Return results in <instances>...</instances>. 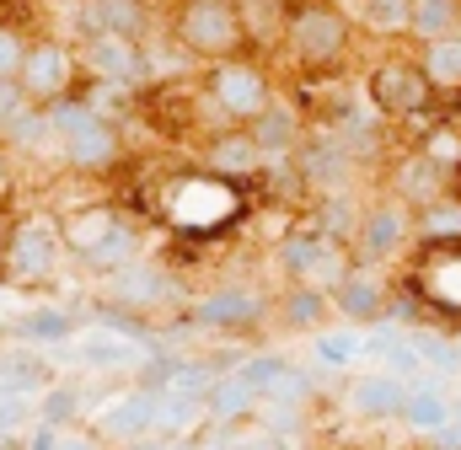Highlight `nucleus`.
<instances>
[{
    "label": "nucleus",
    "instance_id": "f257e3e1",
    "mask_svg": "<svg viewBox=\"0 0 461 450\" xmlns=\"http://www.w3.org/2000/svg\"><path fill=\"white\" fill-rule=\"evenodd\" d=\"M172 38H177L183 54L226 65V59H236V49L247 43V22H241L236 0H188L172 16Z\"/></svg>",
    "mask_w": 461,
    "mask_h": 450
},
{
    "label": "nucleus",
    "instance_id": "f03ea898",
    "mask_svg": "<svg viewBox=\"0 0 461 450\" xmlns=\"http://www.w3.org/2000/svg\"><path fill=\"white\" fill-rule=\"evenodd\" d=\"M236 215H241V194H236V183L215 177V172H194L167 194V220L177 230H188V236L226 230Z\"/></svg>",
    "mask_w": 461,
    "mask_h": 450
},
{
    "label": "nucleus",
    "instance_id": "7ed1b4c3",
    "mask_svg": "<svg viewBox=\"0 0 461 450\" xmlns=\"http://www.w3.org/2000/svg\"><path fill=\"white\" fill-rule=\"evenodd\" d=\"M285 38H290V54H295L301 65L328 70L333 59H344V49H348V16L339 5H328V0L301 5V11H290Z\"/></svg>",
    "mask_w": 461,
    "mask_h": 450
},
{
    "label": "nucleus",
    "instance_id": "20e7f679",
    "mask_svg": "<svg viewBox=\"0 0 461 450\" xmlns=\"http://www.w3.org/2000/svg\"><path fill=\"white\" fill-rule=\"evenodd\" d=\"M279 263H285V274L301 284V290H339L348 279V252L344 241H333V236H322V230H301V236H290L285 247H279Z\"/></svg>",
    "mask_w": 461,
    "mask_h": 450
},
{
    "label": "nucleus",
    "instance_id": "39448f33",
    "mask_svg": "<svg viewBox=\"0 0 461 450\" xmlns=\"http://www.w3.org/2000/svg\"><path fill=\"white\" fill-rule=\"evenodd\" d=\"M76 70H81V54L70 43L43 38V43L27 49V65H22L16 81H22V92H27L32 108H54V103H65L76 92Z\"/></svg>",
    "mask_w": 461,
    "mask_h": 450
},
{
    "label": "nucleus",
    "instance_id": "423d86ee",
    "mask_svg": "<svg viewBox=\"0 0 461 450\" xmlns=\"http://www.w3.org/2000/svg\"><path fill=\"white\" fill-rule=\"evenodd\" d=\"M210 103L221 118H258V112L274 108V86H268V76H263V65H252V59H226V65H215L210 70Z\"/></svg>",
    "mask_w": 461,
    "mask_h": 450
},
{
    "label": "nucleus",
    "instance_id": "0eeeda50",
    "mask_svg": "<svg viewBox=\"0 0 461 450\" xmlns=\"http://www.w3.org/2000/svg\"><path fill=\"white\" fill-rule=\"evenodd\" d=\"M59 247H65V236L49 220H22L11 230L5 252H0L5 279H16V284H49L54 268H59Z\"/></svg>",
    "mask_w": 461,
    "mask_h": 450
},
{
    "label": "nucleus",
    "instance_id": "6e6552de",
    "mask_svg": "<svg viewBox=\"0 0 461 450\" xmlns=\"http://www.w3.org/2000/svg\"><path fill=\"white\" fill-rule=\"evenodd\" d=\"M370 103L386 112V118H413L435 103V86L424 76V65L413 59H381L370 70Z\"/></svg>",
    "mask_w": 461,
    "mask_h": 450
},
{
    "label": "nucleus",
    "instance_id": "1a4fd4ad",
    "mask_svg": "<svg viewBox=\"0 0 461 450\" xmlns=\"http://www.w3.org/2000/svg\"><path fill=\"white\" fill-rule=\"evenodd\" d=\"M97 429H103V440H113V446H140V440L161 435V392L134 386V392L113 397V402L97 413Z\"/></svg>",
    "mask_w": 461,
    "mask_h": 450
},
{
    "label": "nucleus",
    "instance_id": "9d476101",
    "mask_svg": "<svg viewBox=\"0 0 461 450\" xmlns=\"http://www.w3.org/2000/svg\"><path fill=\"white\" fill-rule=\"evenodd\" d=\"M408 230H419V220L408 215L402 199H381V204H370L365 220H359V263H375V268H381L386 257L402 252Z\"/></svg>",
    "mask_w": 461,
    "mask_h": 450
},
{
    "label": "nucleus",
    "instance_id": "9b49d317",
    "mask_svg": "<svg viewBox=\"0 0 461 450\" xmlns=\"http://www.w3.org/2000/svg\"><path fill=\"white\" fill-rule=\"evenodd\" d=\"M76 22H81L86 43L92 38H129V43H140L145 27H150V11H145V0H81Z\"/></svg>",
    "mask_w": 461,
    "mask_h": 450
},
{
    "label": "nucleus",
    "instance_id": "f8f14e48",
    "mask_svg": "<svg viewBox=\"0 0 461 450\" xmlns=\"http://www.w3.org/2000/svg\"><path fill=\"white\" fill-rule=\"evenodd\" d=\"M263 317H268V295L252 290V284H226V290L204 295L199 311H194L199 328H258Z\"/></svg>",
    "mask_w": 461,
    "mask_h": 450
},
{
    "label": "nucleus",
    "instance_id": "ddd939ff",
    "mask_svg": "<svg viewBox=\"0 0 461 450\" xmlns=\"http://www.w3.org/2000/svg\"><path fill=\"white\" fill-rule=\"evenodd\" d=\"M81 65L92 70V81L140 86V76H145V49L129 43V38H92V43H81Z\"/></svg>",
    "mask_w": 461,
    "mask_h": 450
},
{
    "label": "nucleus",
    "instance_id": "4468645a",
    "mask_svg": "<svg viewBox=\"0 0 461 450\" xmlns=\"http://www.w3.org/2000/svg\"><path fill=\"white\" fill-rule=\"evenodd\" d=\"M333 306L344 311L348 322H381L386 306H392V295H386V274H381L375 263H354L348 279L333 290Z\"/></svg>",
    "mask_w": 461,
    "mask_h": 450
},
{
    "label": "nucleus",
    "instance_id": "2eb2a0df",
    "mask_svg": "<svg viewBox=\"0 0 461 450\" xmlns=\"http://www.w3.org/2000/svg\"><path fill=\"white\" fill-rule=\"evenodd\" d=\"M268 166V156L258 150V140L247 134V129H221L215 140H210V150H204V172H215V177H226V183H241V177H252V172H263Z\"/></svg>",
    "mask_w": 461,
    "mask_h": 450
},
{
    "label": "nucleus",
    "instance_id": "dca6fc26",
    "mask_svg": "<svg viewBox=\"0 0 461 450\" xmlns=\"http://www.w3.org/2000/svg\"><path fill=\"white\" fill-rule=\"evenodd\" d=\"M108 284H113V306H129V311H156V306H167L172 290H177L161 263H134V268H123Z\"/></svg>",
    "mask_w": 461,
    "mask_h": 450
},
{
    "label": "nucleus",
    "instance_id": "f3484780",
    "mask_svg": "<svg viewBox=\"0 0 461 450\" xmlns=\"http://www.w3.org/2000/svg\"><path fill=\"white\" fill-rule=\"evenodd\" d=\"M408 386H413V381H402V375H392V370H370V375H359V381L348 386V402H354L359 418H402Z\"/></svg>",
    "mask_w": 461,
    "mask_h": 450
},
{
    "label": "nucleus",
    "instance_id": "a211bd4d",
    "mask_svg": "<svg viewBox=\"0 0 461 450\" xmlns=\"http://www.w3.org/2000/svg\"><path fill=\"white\" fill-rule=\"evenodd\" d=\"M247 134L258 140V150H263L268 161H290V156L306 145V129H301V118L285 108V103H274L268 112H258V118L247 123Z\"/></svg>",
    "mask_w": 461,
    "mask_h": 450
},
{
    "label": "nucleus",
    "instance_id": "6ab92c4d",
    "mask_svg": "<svg viewBox=\"0 0 461 450\" xmlns=\"http://www.w3.org/2000/svg\"><path fill=\"white\" fill-rule=\"evenodd\" d=\"M451 418H456V402L446 397V386H435V375H419V381L408 386L402 424H408V429H419V435H440Z\"/></svg>",
    "mask_w": 461,
    "mask_h": 450
},
{
    "label": "nucleus",
    "instance_id": "aec40b11",
    "mask_svg": "<svg viewBox=\"0 0 461 450\" xmlns=\"http://www.w3.org/2000/svg\"><path fill=\"white\" fill-rule=\"evenodd\" d=\"M59 150H65V161H70L76 172H108V166H118V156H123L118 129L108 123V118H97L92 129H81V134H76V140H65Z\"/></svg>",
    "mask_w": 461,
    "mask_h": 450
},
{
    "label": "nucleus",
    "instance_id": "412c9836",
    "mask_svg": "<svg viewBox=\"0 0 461 450\" xmlns=\"http://www.w3.org/2000/svg\"><path fill=\"white\" fill-rule=\"evenodd\" d=\"M419 295H424L435 311L461 317V247H446V252H435V257L424 263V274H419Z\"/></svg>",
    "mask_w": 461,
    "mask_h": 450
},
{
    "label": "nucleus",
    "instance_id": "4be33fe9",
    "mask_svg": "<svg viewBox=\"0 0 461 450\" xmlns=\"http://www.w3.org/2000/svg\"><path fill=\"white\" fill-rule=\"evenodd\" d=\"M392 188H397L392 199H402L408 210H429V204H440V199H446V194H440V188H446V166H435L429 156H413V161H402V166H397Z\"/></svg>",
    "mask_w": 461,
    "mask_h": 450
},
{
    "label": "nucleus",
    "instance_id": "5701e85b",
    "mask_svg": "<svg viewBox=\"0 0 461 450\" xmlns=\"http://www.w3.org/2000/svg\"><path fill=\"white\" fill-rule=\"evenodd\" d=\"M76 354L92 364V370H145V348L140 338H118V333H86L76 343Z\"/></svg>",
    "mask_w": 461,
    "mask_h": 450
},
{
    "label": "nucleus",
    "instance_id": "b1692460",
    "mask_svg": "<svg viewBox=\"0 0 461 450\" xmlns=\"http://www.w3.org/2000/svg\"><path fill=\"white\" fill-rule=\"evenodd\" d=\"M204 408H210V424H241L247 413H258V408H263V392H258L241 370H226Z\"/></svg>",
    "mask_w": 461,
    "mask_h": 450
},
{
    "label": "nucleus",
    "instance_id": "393cba45",
    "mask_svg": "<svg viewBox=\"0 0 461 450\" xmlns=\"http://www.w3.org/2000/svg\"><path fill=\"white\" fill-rule=\"evenodd\" d=\"M140 252H145V241H140V230H134V225H118L113 236H103V241H97V247H92V252H86L81 263H86L92 274H103V279H118L123 268H134V263H145Z\"/></svg>",
    "mask_w": 461,
    "mask_h": 450
},
{
    "label": "nucleus",
    "instance_id": "a878e982",
    "mask_svg": "<svg viewBox=\"0 0 461 450\" xmlns=\"http://www.w3.org/2000/svg\"><path fill=\"white\" fill-rule=\"evenodd\" d=\"M49 364L27 348H11L0 354V397H32V392H49Z\"/></svg>",
    "mask_w": 461,
    "mask_h": 450
},
{
    "label": "nucleus",
    "instance_id": "bb28decb",
    "mask_svg": "<svg viewBox=\"0 0 461 450\" xmlns=\"http://www.w3.org/2000/svg\"><path fill=\"white\" fill-rule=\"evenodd\" d=\"M118 225H123V220H118L108 204H92V210H76V215H65V220H59V236H65V247H70L76 257H86V252H92L103 236H113Z\"/></svg>",
    "mask_w": 461,
    "mask_h": 450
},
{
    "label": "nucleus",
    "instance_id": "cd10ccee",
    "mask_svg": "<svg viewBox=\"0 0 461 450\" xmlns=\"http://www.w3.org/2000/svg\"><path fill=\"white\" fill-rule=\"evenodd\" d=\"M354 16H359V27L375 32V38L413 32V0H354Z\"/></svg>",
    "mask_w": 461,
    "mask_h": 450
},
{
    "label": "nucleus",
    "instance_id": "c85d7f7f",
    "mask_svg": "<svg viewBox=\"0 0 461 450\" xmlns=\"http://www.w3.org/2000/svg\"><path fill=\"white\" fill-rule=\"evenodd\" d=\"M424 76L435 92H461V32L456 38H440V43H424Z\"/></svg>",
    "mask_w": 461,
    "mask_h": 450
},
{
    "label": "nucleus",
    "instance_id": "c756f323",
    "mask_svg": "<svg viewBox=\"0 0 461 450\" xmlns=\"http://www.w3.org/2000/svg\"><path fill=\"white\" fill-rule=\"evenodd\" d=\"M413 32L424 43L456 38L461 32V0H413Z\"/></svg>",
    "mask_w": 461,
    "mask_h": 450
},
{
    "label": "nucleus",
    "instance_id": "7c9ffc66",
    "mask_svg": "<svg viewBox=\"0 0 461 450\" xmlns=\"http://www.w3.org/2000/svg\"><path fill=\"white\" fill-rule=\"evenodd\" d=\"M419 236H424V241H446V247H456L461 241V199H440V204L419 210Z\"/></svg>",
    "mask_w": 461,
    "mask_h": 450
},
{
    "label": "nucleus",
    "instance_id": "2f4dec72",
    "mask_svg": "<svg viewBox=\"0 0 461 450\" xmlns=\"http://www.w3.org/2000/svg\"><path fill=\"white\" fill-rule=\"evenodd\" d=\"M16 333L38 338V343H65V338H76V317L59 311V306H43V311H27V317L16 322Z\"/></svg>",
    "mask_w": 461,
    "mask_h": 450
},
{
    "label": "nucleus",
    "instance_id": "473e14b6",
    "mask_svg": "<svg viewBox=\"0 0 461 450\" xmlns=\"http://www.w3.org/2000/svg\"><path fill=\"white\" fill-rule=\"evenodd\" d=\"M204 413H210L204 402H194V397H177V392H161V435H167V440H183V435H194V424H199Z\"/></svg>",
    "mask_w": 461,
    "mask_h": 450
},
{
    "label": "nucleus",
    "instance_id": "72a5a7b5",
    "mask_svg": "<svg viewBox=\"0 0 461 450\" xmlns=\"http://www.w3.org/2000/svg\"><path fill=\"white\" fill-rule=\"evenodd\" d=\"M97 123V112L86 108V97H65V103H54L49 108V129H54V140L65 145V140H76L81 129H92Z\"/></svg>",
    "mask_w": 461,
    "mask_h": 450
},
{
    "label": "nucleus",
    "instance_id": "f704fd0d",
    "mask_svg": "<svg viewBox=\"0 0 461 450\" xmlns=\"http://www.w3.org/2000/svg\"><path fill=\"white\" fill-rule=\"evenodd\" d=\"M317 210H322V215H317V230H322V236H333V241H344V230L359 236V220H365V215H354L348 194H328Z\"/></svg>",
    "mask_w": 461,
    "mask_h": 450
},
{
    "label": "nucleus",
    "instance_id": "c9c22d12",
    "mask_svg": "<svg viewBox=\"0 0 461 450\" xmlns=\"http://www.w3.org/2000/svg\"><path fill=\"white\" fill-rule=\"evenodd\" d=\"M306 397H312V375H306V370H295V364H285L263 402H268V408H306Z\"/></svg>",
    "mask_w": 461,
    "mask_h": 450
},
{
    "label": "nucleus",
    "instance_id": "e433bc0d",
    "mask_svg": "<svg viewBox=\"0 0 461 450\" xmlns=\"http://www.w3.org/2000/svg\"><path fill=\"white\" fill-rule=\"evenodd\" d=\"M81 413V392L76 386H49L43 392V408H38V424L43 429H59V424H76Z\"/></svg>",
    "mask_w": 461,
    "mask_h": 450
},
{
    "label": "nucleus",
    "instance_id": "4c0bfd02",
    "mask_svg": "<svg viewBox=\"0 0 461 450\" xmlns=\"http://www.w3.org/2000/svg\"><path fill=\"white\" fill-rule=\"evenodd\" d=\"M312 343H317L322 364H354L359 354H370V338H359V333H317Z\"/></svg>",
    "mask_w": 461,
    "mask_h": 450
},
{
    "label": "nucleus",
    "instance_id": "58836bf2",
    "mask_svg": "<svg viewBox=\"0 0 461 450\" xmlns=\"http://www.w3.org/2000/svg\"><path fill=\"white\" fill-rule=\"evenodd\" d=\"M413 348H419V359H424V370H461V343L451 338H435V333H413Z\"/></svg>",
    "mask_w": 461,
    "mask_h": 450
},
{
    "label": "nucleus",
    "instance_id": "ea45409f",
    "mask_svg": "<svg viewBox=\"0 0 461 450\" xmlns=\"http://www.w3.org/2000/svg\"><path fill=\"white\" fill-rule=\"evenodd\" d=\"M5 140H11L16 150H38L43 140H54V129H49V108H27L11 129H5Z\"/></svg>",
    "mask_w": 461,
    "mask_h": 450
},
{
    "label": "nucleus",
    "instance_id": "a19ab883",
    "mask_svg": "<svg viewBox=\"0 0 461 450\" xmlns=\"http://www.w3.org/2000/svg\"><path fill=\"white\" fill-rule=\"evenodd\" d=\"M322 311H328V290H301V284H295V295L285 301V317H290L295 328H317Z\"/></svg>",
    "mask_w": 461,
    "mask_h": 450
},
{
    "label": "nucleus",
    "instance_id": "79ce46f5",
    "mask_svg": "<svg viewBox=\"0 0 461 450\" xmlns=\"http://www.w3.org/2000/svg\"><path fill=\"white\" fill-rule=\"evenodd\" d=\"M27 38L11 27V22H0V81H16L22 76V65H27Z\"/></svg>",
    "mask_w": 461,
    "mask_h": 450
},
{
    "label": "nucleus",
    "instance_id": "37998d69",
    "mask_svg": "<svg viewBox=\"0 0 461 450\" xmlns=\"http://www.w3.org/2000/svg\"><path fill=\"white\" fill-rule=\"evenodd\" d=\"M424 156L435 166H461V134L456 129H429L424 134Z\"/></svg>",
    "mask_w": 461,
    "mask_h": 450
},
{
    "label": "nucleus",
    "instance_id": "c03bdc74",
    "mask_svg": "<svg viewBox=\"0 0 461 450\" xmlns=\"http://www.w3.org/2000/svg\"><path fill=\"white\" fill-rule=\"evenodd\" d=\"M27 108H32V103H27V92H22V81H0V134H5Z\"/></svg>",
    "mask_w": 461,
    "mask_h": 450
},
{
    "label": "nucleus",
    "instance_id": "a18cd8bd",
    "mask_svg": "<svg viewBox=\"0 0 461 450\" xmlns=\"http://www.w3.org/2000/svg\"><path fill=\"white\" fill-rule=\"evenodd\" d=\"M27 424V397H0V435H16Z\"/></svg>",
    "mask_w": 461,
    "mask_h": 450
},
{
    "label": "nucleus",
    "instance_id": "49530a36",
    "mask_svg": "<svg viewBox=\"0 0 461 450\" xmlns=\"http://www.w3.org/2000/svg\"><path fill=\"white\" fill-rule=\"evenodd\" d=\"M54 450H103V440H97V435H76V429H65V435L54 440Z\"/></svg>",
    "mask_w": 461,
    "mask_h": 450
},
{
    "label": "nucleus",
    "instance_id": "de8ad7c7",
    "mask_svg": "<svg viewBox=\"0 0 461 450\" xmlns=\"http://www.w3.org/2000/svg\"><path fill=\"white\" fill-rule=\"evenodd\" d=\"M123 450H194L188 440H167V435H150V440H140V446H123Z\"/></svg>",
    "mask_w": 461,
    "mask_h": 450
},
{
    "label": "nucleus",
    "instance_id": "09e8293b",
    "mask_svg": "<svg viewBox=\"0 0 461 450\" xmlns=\"http://www.w3.org/2000/svg\"><path fill=\"white\" fill-rule=\"evenodd\" d=\"M5 194H11V161H5V150H0V204H5Z\"/></svg>",
    "mask_w": 461,
    "mask_h": 450
},
{
    "label": "nucleus",
    "instance_id": "8fccbe9b",
    "mask_svg": "<svg viewBox=\"0 0 461 450\" xmlns=\"http://www.w3.org/2000/svg\"><path fill=\"white\" fill-rule=\"evenodd\" d=\"M285 5H295V11H301V5H317V0H285Z\"/></svg>",
    "mask_w": 461,
    "mask_h": 450
}]
</instances>
